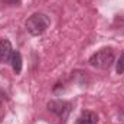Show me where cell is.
Masks as SVG:
<instances>
[{"mask_svg":"<svg viewBox=\"0 0 124 124\" xmlns=\"http://www.w3.org/2000/svg\"><path fill=\"white\" fill-rule=\"evenodd\" d=\"M98 116L94 111H82L81 116L75 120V124H97Z\"/></svg>","mask_w":124,"mask_h":124,"instance_id":"cell-5","label":"cell"},{"mask_svg":"<svg viewBox=\"0 0 124 124\" xmlns=\"http://www.w3.org/2000/svg\"><path fill=\"white\" fill-rule=\"evenodd\" d=\"M12 54H13V48H12L10 40L0 39V62L1 63L9 62L12 58Z\"/></svg>","mask_w":124,"mask_h":124,"instance_id":"cell-4","label":"cell"},{"mask_svg":"<svg viewBox=\"0 0 124 124\" xmlns=\"http://www.w3.org/2000/svg\"><path fill=\"white\" fill-rule=\"evenodd\" d=\"M71 108H72L71 102L63 101V100H52V101L48 102V110L51 113H54L61 121H65L68 118V116L71 113Z\"/></svg>","mask_w":124,"mask_h":124,"instance_id":"cell-3","label":"cell"},{"mask_svg":"<svg viewBox=\"0 0 124 124\" xmlns=\"http://www.w3.org/2000/svg\"><path fill=\"white\" fill-rule=\"evenodd\" d=\"M4 4H10V6H17L20 3V0H1Z\"/></svg>","mask_w":124,"mask_h":124,"instance_id":"cell-8","label":"cell"},{"mask_svg":"<svg viewBox=\"0 0 124 124\" xmlns=\"http://www.w3.org/2000/svg\"><path fill=\"white\" fill-rule=\"evenodd\" d=\"M90 65L98 69H107L114 63V51L111 48H102L90 58Z\"/></svg>","mask_w":124,"mask_h":124,"instance_id":"cell-2","label":"cell"},{"mask_svg":"<svg viewBox=\"0 0 124 124\" xmlns=\"http://www.w3.org/2000/svg\"><path fill=\"white\" fill-rule=\"evenodd\" d=\"M49 25H51V20L43 13H33L31 17H28V20H26V29L33 36L42 35L49 28Z\"/></svg>","mask_w":124,"mask_h":124,"instance_id":"cell-1","label":"cell"},{"mask_svg":"<svg viewBox=\"0 0 124 124\" xmlns=\"http://www.w3.org/2000/svg\"><path fill=\"white\" fill-rule=\"evenodd\" d=\"M116 71H117V74H123L124 72V52L120 55V58H118V61H117V68H116Z\"/></svg>","mask_w":124,"mask_h":124,"instance_id":"cell-7","label":"cell"},{"mask_svg":"<svg viewBox=\"0 0 124 124\" xmlns=\"http://www.w3.org/2000/svg\"><path fill=\"white\" fill-rule=\"evenodd\" d=\"M10 62H12V68H13L15 74H20V71H22V55H20V52L13 51Z\"/></svg>","mask_w":124,"mask_h":124,"instance_id":"cell-6","label":"cell"}]
</instances>
